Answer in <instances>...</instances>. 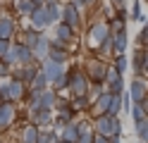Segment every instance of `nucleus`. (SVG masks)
<instances>
[{
    "label": "nucleus",
    "instance_id": "obj_22",
    "mask_svg": "<svg viewBox=\"0 0 148 143\" xmlns=\"http://www.w3.org/2000/svg\"><path fill=\"white\" fill-rule=\"evenodd\" d=\"M127 45H129V36H127V31H122V34H112V55H124Z\"/></svg>",
    "mask_w": 148,
    "mask_h": 143
},
{
    "label": "nucleus",
    "instance_id": "obj_10",
    "mask_svg": "<svg viewBox=\"0 0 148 143\" xmlns=\"http://www.w3.org/2000/svg\"><path fill=\"white\" fill-rule=\"evenodd\" d=\"M93 131L98 133V136H103V138H112V117H108V114H100V117H96L93 122Z\"/></svg>",
    "mask_w": 148,
    "mask_h": 143
},
{
    "label": "nucleus",
    "instance_id": "obj_26",
    "mask_svg": "<svg viewBox=\"0 0 148 143\" xmlns=\"http://www.w3.org/2000/svg\"><path fill=\"white\" fill-rule=\"evenodd\" d=\"M45 88H48V79H45V76H43V72L38 69V74H36L34 76V79H31V83L29 86H26V91H45Z\"/></svg>",
    "mask_w": 148,
    "mask_h": 143
},
{
    "label": "nucleus",
    "instance_id": "obj_15",
    "mask_svg": "<svg viewBox=\"0 0 148 143\" xmlns=\"http://www.w3.org/2000/svg\"><path fill=\"white\" fill-rule=\"evenodd\" d=\"M29 124H34V127H38V129L43 131L48 124H53V112H48V110H36V112H31Z\"/></svg>",
    "mask_w": 148,
    "mask_h": 143
},
{
    "label": "nucleus",
    "instance_id": "obj_46",
    "mask_svg": "<svg viewBox=\"0 0 148 143\" xmlns=\"http://www.w3.org/2000/svg\"><path fill=\"white\" fill-rule=\"evenodd\" d=\"M143 110H146V117H148V100L143 103Z\"/></svg>",
    "mask_w": 148,
    "mask_h": 143
},
{
    "label": "nucleus",
    "instance_id": "obj_41",
    "mask_svg": "<svg viewBox=\"0 0 148 143\" xmlns=\"http://www.w3.org/2000/svg\"><path fill=\"white\" fill-rule=\"evenodd\" d=\"M10 45H12L10 41H0V60L5 57V53H7V50H10Z\"/></svg>",
    "mask_w": 148,
    "mask_h": 143
},
{
    "label": "nucleus",
    "instance_id": "obj_6",
    "mask_svg": "<svg viewBox=\"0 0 148 143\" xmlns=\"http://www.w3.org/2000/svg\"><path fill=\"white\" fill-rule=\"evenodd\" d=\"M62 24H67L72 31L81 26V12H79V7L74 5V3L62 5Z\"/></svg>",
    "mask_w": 148,
    "mask_h": 143
},
{
    "label": "nucleus",
    "instance_id": "obj_13",
    "mask_svg": "<svg viewBox=\"0 0 148 143\" xmlns=\"http://www.w3.org/2000/svg\"><path fill=\"white\" fill-rule=\"evenodd\" d=\"M48 53H50V38H48V36H41V41L36 43V48L31 50L34 62H36V64H41L43 60H48Z\"/></svg>",
    "mask_w": 148,
    "mask_h": 143
},
{
    "label": "nucleus",
    "instance_id": "obj_2",
    "mask_svg": "<svg viewBox=\"0 0 148 143\" xmlns=\"http://www.w3.org/2000/svg\"><path fill=\"white\" fill-rule=\"evenodd\" d=\"M67 76H69V86H67V88L72 91V98H81V95H88L91 83H88V79H86L84 69L74 67V69H69V72H67Z\"/></svg>",
    "mask_w": 148,
    "mask_h": 143
},
{
    "label": "nucleus",
    "instance_id": "obj_31",
    "mask_svg": "<svg viewBox=\"0 0 148 143\" xmlns=\"http://www.w3.org/2000/svg\"><path fill=\"white\" fill-rule=\"evenodd\" d=\"M122 112V95H112V100H110V107H108V117H117V114Z\"/></svg>",
    "mask_w": 148,
    "mask_h": 143
},
{
    "label": "nucleus",
    "instance_id": "obj_9",
    "mask_svg": "<svg viewBox=\"0 0 148 143\" xmlns=\"http://www.w3.org/2000/svg\"><path fill=\"white\" fill-rule=\"evenodd\" d=\"M31 29H36V31H45V29H48V26H53L50 24V17H48V12H45V5H38V7H36L34 10V12H31Z\"/></svg>",
    "mask_w": 148,
    "mask_h": 143
},
{
    "label": "nucleus",
    "instance_id": "obj_42",
    "mask_svg": "<svg viewBox=\"0 0 148 143\" xmlns=\"http://www.w3.org/2000/svg\"><path fill=\"white\" fill-rule=\"evenodd\" d=\"M69 3H74V5H77V7L81 10V7H84V5H93L96 0H69Z\"/></svg>",
    "mask_w": 148,
    "mask_h": 143
},
{
    "label": "nucleus",
    "instance_id": "obj_20",
    "mask_svg": "<svg viewBox=\"0 0 148 143\" xmlns=\"http://www.w3.org/2000/svg\"><path fill=\"white\" fill-rule=\"evenodd\" d=\"M41 36H43L41 31H36V29H31V26H29V29H26V31L22 34L19 43H22V45H26V48H29V50H34V48H36V43L41 41Z\"/></svg>",
    "mask_w": 148,
    "mask_h": 143
},
{
    "label": "nucleus",
    "instance_id": "obj_49",
    "mask_svg": "<svg viewBox=\"0 0 148 143\" xmlns=\"http://www.w3.org/2000/svg\"><path fill=\"white\" fill-rule=\"evenodd\" d=\"M0 103H3V100H0Z\"/></svg>",
    "mask_w": 148,
    "mask_h": 143
},
{
    "label": "nucleus",
    "instance_id": "obj_38",
    "mask_svg": "<svg viewBox=\"0 0 148 143\" xmlns=\"http://www.w3.org/2000/svg\"><path fill=\"white\" fill-rule=\"evenodd\" d=\"M112 136L122 138V122H119V117H112Z\"/></svg>",
    "mask_w": 148,
    "mask_h": 143
},
{
    "label": "nucleus",
    "instance_id": "obj_35",
    "mask_svg": "<svg viewBox=\"0 0 148 143\" xmlns=\"http://www.w3.org/2000/svg\"><path fill=\"white\" fill-rule=\"evenodd\" d=\"M112 67H115V69H117L119 74H124V72H127V67H129V60H127L124 55H115V62H112Z\"/></svg>",
    "mask_w": 148,
    "mask_h": 143
},
{
    "label": "nucleus",
    "instance_id": "obj_23",
    "mask_svg": "<svg viewBox=\"0 0 148 143\" xmlns=\"http://www.w3.org/2000/svg\"><path fill=\"white\" fill-rule=\"evenodd\" d=\"M67 57H69L67 50H62L60 45L50 43V53H48V60H50V62H55V64H64V62H67Z\"/></svg>",
    "mask_w": 148,
    "mask_h": 143
},
{
    "label": "nucleus",
    "instance_id": "obj_27",
    "mask_svg": "<svg viewBox=\"0 0 148 143\" xmlns=\"http://www.w3.org/2000/svg\"><path fill=\"white\" fill-rule=\"evenodd\" d=\"M134 133L141 143H148V117H143L141 122H134Z\"/></svg>",
    "mask_w": 148,
    "mask_h": 143
},
{
    "label": "nucleus",
    "instance_id": "obj_36",
    "mask_svg": "<svg viewBox=\"0 0 148 143\" xmlns=\"http://www.w3.org/2000/svg\"><path fill=\"white\" fill-rule=\"evenodd\" d=\"M98 53H100V55H105V53H112V36H110V38H105V41L100 43Z\"/></svg>",
    "mask_w": 148,
    "mask_h": 143
},
{
    "label": "nucleus",
    "instance_id": "obj_4",
    "mask_svg": "<svg viewBox=\"0 0 148 143\" xmlns=\"http://www.w3.org/2000/svg\"><path fill=\"white\" fill-rule=\"evenodd\" d=\"M112 36V31H110V24L108 22H93L91 24V34H88V45L91 48H100V43L105 41V38Z\"/></svg>",
    "mask_w": 148,
    "mask_h": 143
},
{
    "label": "nucleus",
    "instance_id": "obj_40",
    "mask_svg": "<svg viewBox=\"0 0 148 143\" xmlns=\"http://www.w3.org/2000/svg\"><path fill=\"white\" fill-rule=\"evenodd\" d=\"M0 76H12V67H7L3 60H0Z\"/></svg>",
    "mask_w": 148,
    "mask_h": 143
},
{
    "label": "nucleus",
    "instance_id": "obj_7",
    "mask_svg": "<svg viewBox=\"0 0 148 143\" xmlns=\"http://www.w3.org/2000/svg\"><path fill=\"white\" fill-rule=\"evenodd\" d=\"M38 69L43 72V76L48 79V83H55L60 79V76H64L67 74V69H64V64H55V62H50V60H43L41 64H38Z\"/></svg>",
    "mask_w": 148,
    "mask_h": 143
},
{
    "label": "nucleus",
    "instance_id": "obj_17",
    "mask_svg": "<svg viewBox=\"0 0 148 143\" xmlns=\"http://www.w3.org/2000/svg\"><path fill=\"white\" fill-rule=\"evenodd\" d=\"M38 133H41L38 127H34V124L26 122L22 127V131H19V143H38Z\"/></svg>",
    "mask_w": 148,
    "mask_h": 143
},
{
    "label": "nucleus",
    "instance_id": "obj_28",
    "mask_svg": "<svg viewBox=\"0 0 148 143\" xmlns=\"http://www.w3.org/2000/svg\"><path fill=\"white\" fill-rule=\"evenodd\" d=\"M38 7L34 3V0H19V3H14V10H17V14H22V17H31V12Z\"/></svg>",
    "mask_w": 148,
    "mask_h": 143
},
{
    "label": "nucleus",
    "instance_id": "obj_34",
    "mask_svg": "<svg viewBox=\"0 0 148 143\" xmlns=\"http://www.w3.org/2000/svg\"><path fill=\"white\" fill-rule=\"evenodd\" d=\"M132 119L134 122H141L143 117H146V110H143V103H132Z\"/></svg>",
    "mask_w": 148,
    "mask_h": 143
},
{
    "label": "nucleus",
    "instance_id": "obj_30",
    "mask_svg": "<svg viewBox=\"0 0 148 143\" xmlns=\"http://www.w3.org/2000/svg\"><path fill=\"white\" fill-rule=\"evenodd\" d=\"M132 67L138 76H143V69H146V60H143V50H136L134 57H132Z\"/></svg>",
    "mask_w": 148,
    "mask_h": 143
},
{
    "label": "nucleus",
    "instance_id": "obj_24",
    "mask_svg": "<svg viewBox=\"0 0 148 143\" xmlns=\"http://www.w3.org/2000/svg\"><path fill=\"white\" fill-rule=\"evenodd\" d=\"M3 62H5L7 67H19V43H12V45H10V50L5 53Z\"/></svg>",
    "mask_w": 148,
    "mask_h": 143
},
{
    "label": "nucleus",
    "instance_id": "obj_37",
    "mask_svg": "<svg viewBox=\"0 0 148 143\" xmlns=\"http://www.w3.org/2000/svg\"><path fill=\"white\" fill-rule=\"evenodd\" d=\"M67 86H69V76L64 74V76H60V79L53 83V88H55V91H62V88H67Z\"/></svg>",
    "mask_w": 148,
    "mask_h": 143
},
{
    "label": "nucleus",
    "instance_id": "obj_29",
    "mask_svg": "<svg viewBox=\"0 0 148 143\" xmlns=\"http://www.w3.org/2000/svg\"><path fill=\"white\" fill-rule=\"evenodd\" d=\"M117 81H122V74H119L117 69H115V67L112 64H108V72H105V86H108V91H110V86H115Z\"/></svg>",
    "mask_w": 148,
    "mask_h": 143
},
{
    "label": "nucleus",
    "instance_id": "obj_48",
    "mask_svg": "<svg viewBox=\"0 0 148 143\" xmlns=\"http://www.w3.org/2000/svg\"><path fill=\"white\" fill-rule=\"evenodd\" d=\"M60 143H64V141H60Z\"/></svg>",
    "mask_w": 148,
    "mask_h": 143
},
{
    "label": "nucleus",
    "instance_id": "obj_8",
    "mask_svg": "<svg viewBox=\"0 0 148 143\" xmlns=\"http://www.w3.org/2000/svg\"><path fill=\"white\" fill-rule=\"evenodd\" d=\"M36 74H38V64L31 62V64H22V67H17V69H12V79L14 81H22L24 86H29Z\"/></svg>",
    "mask_w": 148,
    "mask_h": 143
},
{
    "label": "nucleus",
    "instance_id": "obj_3",
    "mask_svg": "<svg viewBox=\"0 0 148 143\" xmlns=\"http://www.w3.org/2000/svg\"><path fill=\"white\" fill-rule=\"evenodd\" d=\"M105 72H108V64L100 60V57H88L86 64H84V74H86L88 83L91 81L93 83H103L105 81Z\"/></svg>",
    "mask_w": 148,
    "mask_h": 143
},
{
    "label": "nucleus",
    "instance_id": "obj_1",
    "mask_svg": "<svg viewBox=\"0 0 148 143\" xmlns=\"http://www.w3.org/2000/svg\"><path fill=\"white\" fill-rule=\"evenodd\" d=\"M26 86L22 83V81H14V79H10V81H5V83H0V100L3 103H17V100H26Z\"/></svg>",
    "mask_w": 148,
    "mask_h": 143
},
{
    "label": "nucleus",
    "instance_id": "obj_16",
    "mask_svg": "<svg viewBox=\"0 0 148 143\" xmlns=\"http://www.w3.org/2000/svg\"><path fill=\"white\" fill-rule=\"evenodd\" d=\"M77 129H79V141H77V143H93L96 131H93V124H91V122L79 119V122H77Z\"/></svg>",
    "mask_w": 148,
    "mask_h": 143
},
{
    "label": "nucleus",
    "instance_id": "obj_12",
    "mask_svg": "<svg viewBox=\"0 0 148 143\" xmlns=\"http://www.w3.org/2000/svg\"><path fill=\"white\" fill-rule=\"evenodd\" d=\"M110 100H112V93H100L98 98H96L93 103H91V114H93V119L108 112V107H110Z\"/></svg>",
    "mask_w": 148,
    "mask_h": 143
},
{
    "label": "nucleus",
    "instance_id": "obj_43",
    "mask_svg": "<svg viewBox=\"0 0 148 143\" xmlns=\"http://www.w3.org/2000/svg\"><path fill=\"white\" fill-rule=\"evenodd\" d=\"M110 5H112V7H117L119 12H122V10H124V5H127V0H110Z\"/></svg>",
    "mask_w": 148,
    "mask_h": 143
},
{
    "label": "nucleus",
    "instance_id": "obj_33",
    "mask_svg": "<svg viewBox=\"0 0 148 143\" xmlns=\"http://www.w3.org/2000/svg\"><path fill=\"white\" fill-rule=\"evenodd\" d=\"M132 22H148V17H143V12H141V3L138 0H134L132 3Z\"/></svg>",
    "mask_w": 148,
    "mask_h": 143
},
{
    "label": "nucleus",
    "instance_id": "obj_39",
    "mask_svg": "<svg viewBox=\"0 0 148 143\" xmlns=\"http://www.w3.org/2000/svg\"><path fill=\"white\" fill-rule=\"evenodd\" d=\"M138 38H141V45H143V50H148V22L143 24V29H141V36H138Z\"/></svg>",
    "mask_w": 148,
    "mask_h": 143
},
{
    "label": "nucleus",
    "instance_id": "obj_25",
    "mask_svg": "<svg viewBox=\"0 0 148 143\" xmlns=\"http://www.w3.org/2000/svg\"><path fill=\"white\" fill-rule=\"evenodd\" d=\"M69 107H72V112H86V110H91V98H88V95L72 98L69 100Z\"/></svg>",
    "mask_w": 148,
    "mask_h": 143
},
{
    "label": "nucleus",
    "instance_id": "obj_18",
    "mask_svg": "<svg viewBox=\"0 0 148 143\" xmlns=\"http://www.w3.org/2000/svg\"><path fill=\"white\" fill-rule=\"evenodd\" d=\"M60 141L64 143H77L79 141V129H77V119H72L69 124H64L60 131Z\"/></svg>",
    "mask_w": 148,
    "mask_h": 143
},
{
    "label": "nucleus",
    "instance_id": "obj_47",
    "mask_svg": "<svg viewBox=\"0 0 148 143\" xmlns=\"http://www.w3.org/2000/svg\"><path fill=\"white\" fill-rule=\"evenodd\" d=\"M34 3H36V5H45V0H34Z\"/></svg>",
    "mask_w": 148,
    "mask_h": 143
},
{
    "label": "nucleus",
    "instance_id": "obj_44",
    "mask_svg": "<svg viewBox=\"0 0 148 143\" xmlns=\"http://www.w3.org/2000/svg\"><path fill=\"white\" fill-rule=\"evenodd\" d=\"M93 143H110L108 138H103V136H98V133H96V136H93Z\"/></svg>",
    "mask_w": 148,
    "mask_h": 143
},
{
    "label": "nucleus",
    "instance_id": "obj_32",
    "mask_svg": "<svg viewBox=\"0 0 148 143\" xmlns=\"http://www.w3.org/2000/svg\"><path fill=\"white\" fill-rule=\"evenodd\" d=\"M38 143H60V131H41L38 133Z\"/></svg>",
    "mask_w": 148,
    "mask_h": 143
},
{
    "label": "nucleus",
    "instance_id": "obj_21",
    "mask_svg": "<svg viewBox=\"0 0 148 143\" xmlns=\"http://www.w3.org/2000/svg\"><path fill=\"white\" fill-rule=\"evenodd\" d=\"M55 41H60V43H72L74 41V31H72V29L67 26V24H55Z\"/></svg>",
    "mask_w": 148,
    "mask_h": 143
},
{
    "label": "nucleus",
    "instance_id": "obj_11",
    "mask_svg": "<svg viewBox=\"0 0 148 143\" xmlns=\"http://www.w3.org/2000/svg\"><path fill=\"white\" fill-rule=\"evenodd\" d=\"M17 31V22L12 14H3L0 17V41H10L12 43V36Z\"/></svg>",
    "mask_w": 148,
    "mask_h": 143
},
{
    "label": "nucleus",
    "instance_id": "obj_5",
    "mask_svg": "<svg viewBox=\"0 0 148 143\" xmlns=\"http://www.w3.org/2000/svg\"><path fill=\"white\" fill-rule=\"evenodd\" d=\"M129 98H132V103H146L148 100V81L143 76H136L129 83Z\"/></svg>",
    "mask_w": 148,
    "mask_h": 143
},
{
    "label": "nucleus",
    "instance_id": "obj_45",
    "mask_svg": "<svg viewBox=\"0 0 148 143\" xmlns=\"http://www.w3.org/2000/svg\"><path fill=\"white\" fill-rule=\"evenodd\" d=\"M143 79L148 81V67H146V69H143Z\"/></svg>",
    "mask_w": 148,
    "mask_h": 143
},
{
    "label": "nucleus",
    "instance_id": "obj_14",
    "mask_svg": "<svg viewBox=\"0 0 148 143\" xmlns=\"http://www.w3.org/2000/svg\"><path fill=\"white\" fill-rule=\"evenodd\" d=\"M17 119V110L12 103H0V129H7Z\"/></svg>",
    "mask_w": 148,
    "mask_h": 143
},
{
    "label": "nucleus",
    "instance_id": "obj_19",
    "mask_svg": "<svg viewBox=\"0 0 148 143\" xmlns=\"http://www.w3.org/2000/svg\"><path fill=\"white\" fill-rule=\"evenodd\" d=\"M45 12H48L53 26L62 22V5L58 3V0H45Z\"/></svg>",
    "mask_w": 148,
    "mask_h": 143
}]
</instances>
